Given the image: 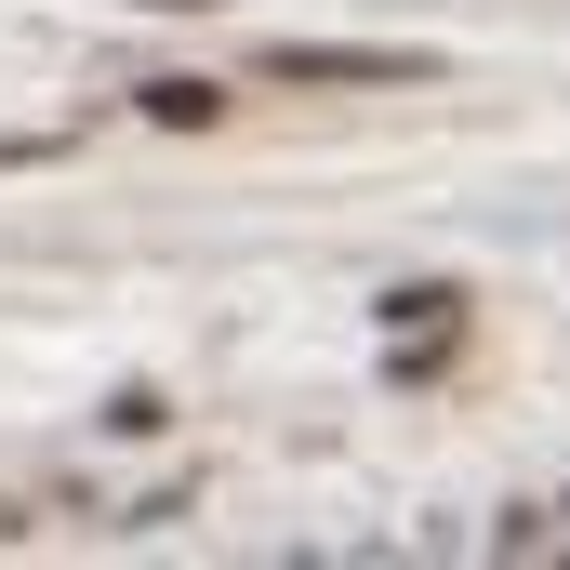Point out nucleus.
Returning a JSON list of instances; mask_svg holds the SVG:
<instances>
[{
  "instance_id": "7ed1b4c3",
  "label": "nucleus",
  "mask_w": 570,
  "mask_h": 570,
  "mask_svg": "<svg viewBox=\"0 0 570 570\" xmlns=\"http://www.w3.org/2000/svg\"><path fill=\"white\" fill-rule=\"evenodd\" d=\"M159 13H226V0H159Z\"/></svg>"
},
{
  "instance_id": "f03ea898",
  "label": "nucleus",
  "mask_w": 570,
  "mask_h": 570,
  "mask_svg": "<svg viewBox=\"0 0 570 570\" xmlns=\"http://www.w3.org/2000/svg\"><path fill=\"white\" fill-rule=\"evenodd\" d=\"M146 120H173V134H213V120H226V94H213V80H159V94H146Z\"/></svg>"
},
{
  "instance_id": "f257e3e1",
  "label": "nucleus",
  "mask_w": 570,
  "mask_h": 570,
  "mask_svg": "<svg viewBox=\"0 0 570 570\" xmlns=\"http://www.w3.org/2000/svg\"><path fill=\"white\" fill-rule=\"evenodd\" d=\"M266 80L279 94H412L438 67L425 53H385V40H266Z\"/></svg>"
}]
</instances>
